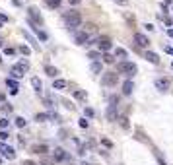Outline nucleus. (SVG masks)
I'll list each match as a JSON object with an SVG mask.
<instances>
[{"mask_svg": "<svg viewBox=\"0 0 173 165\" xmlns=\"http://www.w3.org/2000/svg\"><path fill=\"white\" fill-rule=\"evenodd\" d=\"M74 97L78 99V101H86V97H88V93H86V91H74Z\"/></svg>", "mask_w": 173, "mask_h": 165, "instance_id": "18", "label": "nucleus"}, {"mask_svg": "<svg viewBox=\"0 0 173 165\" xmlns=\"http://www.w3.org/2000/svg\"><path fill=\"white\" fill-rule=\"evenodd\" d=\"M86 41H88V33L86 31H82V33L76 35V43H78V45H86Z\"/></svg>", "mask_w": 173, "mask_h": 165, "instance_id": "15", "label": "nucleus"}, {"mask_svg": "<svg viewBox=\"0 0 173 165\" xmlns=\"http://www.w3.org/2000/svg\"><path fill=\"white\" fill-rule=\"evenodd\" d=\"M103 62H105V64H113V62H115V57H111V55H105V57H103Z\"/></svg>", "mask_w": 173, "mask_h": 165, "instance_id": "26", "label": "nucleus"}, {"mask_svg": "<svg viewBox=\"0 0 173 165\" xmlns=\"http://www.w3.org/2000/svg\"><path fill=\"white\" fill-rule=\"evenodd\" d=\"M171 68H173V64H171Z\"/></svg>", "mask_w": 173, "mask_h": 165, "instance_id": "47", "label": "nucleus"}, {"mask_svg": "<svg viewBox=\"0 0 173 165\" xmlns=\"http://www.w3.org/2000/svg\"><path fill=\"white\" fill-rule=\"evenodd\" d=\"M105 117H107V121H117V105H109Z\"/></svg>", "mask_w": 173, "mask_h": 165, "instance_id": "11", "label": "nucleus"}, {"mask_svg": "<svg viewBox=\"0 0 173 165\" xmlns=\"http://www.w3.org/2000/svg\"><path fill=\"white\" fill-rule=\"evenodd\" d=\"M119 2H123V0H119Z\"/></svg>", "mask_w": 173, "mask_h": 165, "instance_id": "46", "label": "nucleus"}, {"mask_svg": "<svg viewBox=\"0 0 173 165\" xmlns=\"http://www.w3.org/2000/svg\"><path fill=\"white\" fill-rule=\"evenodd\" d=\"M0 45H2V37H0Z\"/></svg>", "mask_w": 173, "mask_h": 165, "instance_id": "44", "label": "nucleus"}, {"mask_svg": "<svg viewBox=\"0 0 173 165\" xmlns=\"http://www.w3.org/2000/svg\"><path fill=\"white\" fill-rule=\"evenodd\" d=\"M64 22H66V25H68L70 29H74V27L80 25L82 16H80V12H76V10H70V12H66L64 14Z\"/></svg>", "mask_w": 173, "mask_h": 165, "instance_id": "1", "label": "nucleus"}, {"mask_svg": "<svg viewBox=\"0 0 173 165\" xmlns=\"http://www.w3.org/2000/svg\"><path fill=\"white\" fill-rule=\"evenodd\" d=\"M115 57H119V58H128V52H126L125 49H115Z\"/></svg>", "mask_w": 173, "mask_h": 165, "instance_id": "17", "label": "nucleus"}, {"mask_svg": "<svg viewBox=\"0 0 173 165\" xmlns=\"http://www.w3.org/2000/svg\"><path fill=\"white\" fill-rule=\"evenodd\" d=\"M25 124H27V121H25L24 117H18V118H16V126H18V128H24Z\"/></svg>", "mask_w": 173, "mask_h": 165, "instance_id": "22", "label": "nucleus"}, {"mask_svg": "<svg viewBox=\"0 0 173 165\" xmlns=\"http://www.w3.org/2000/svg\"><path fill=\"white\" fill-rule=\"evenodd\" d=\"M45 72H47V74L51 76V78H55V76L58 74V70H56L55 66H49V64H47V68H45Z\"/></svg>", "mask_w": 173, "mask_h": 165, "instance_id": "19", "label": "nucleus"}, {"mask_svg": "<svg viewBox=\"0 0 173 165\" xmlns=\"http://www.w3.org/2000/svg\"><path fill=\"white\" fill-rule=\"evenodd\" d=\"M97 47H99V51H109V49L113 47L111 37H107V35H101V37H97Z\"/></svg>", "mask_w": 173, "mask_h": 165, "instance_id": "4", "label": "nucleus"}, {"mask_svg": "<svg viewBox=\"0 0 173 165\" xmlns=\"http://www.w3.org/2000/svg\"><path fill=\"white\" fill-rule=\"evenodd\" d=\"M53 159L58 161V163H61V161H64V159H66V151L62 150V148H56L55 154H53Z\"/></svg>", "mask_w": 173, "mask_h": 165, "instance_id": "12", "label": "nucleus"}, {"mask_svg": "<svg viewBox=\"0 0 173 165\" xmlns=\"http://www.w3.org/2000/svg\"><path fill=\"white\" fill-rule=\"evenodd\" d=\"M167 35H169V37H173V29H169V31H167Z\"/></svg>", "mask_w": 173, "mask_h": 165, "instance_id": "42", "label": "nucleus"}, {"mask_svg": "<svg viewBox=\"0 0 173 165\" xmlns=\"http://www.w3.org/2000/svg\"><path fill=\"white\" fill-rule=\"evenodd\" d=\"M78 154H80V156H84V154H86V148L82 146V144H80V146H78Z\"/></svg>", "mask_w": 173, "mask_h": 165, "instance_id": "37", "label": "nucleus"}, {"mask_svg": "<svg viewBox=\"0 0 173 165\" xmlns=\"http://www.w3.org/2000/svg\"><path fill=\"white\" fill-rule=\"evenodd\" d=\"M33 31L37 33V37L41 39V41H47V33H45V31H41L39 27H33Z\"/></svg>", "mask_w": 173, "mask_h": 165, "instance_id": "20", "label": "nucleus"}, {"mask_svg": "<svg viewBox=\"0 0 173 165\" xmlns=\"http://www.w3.org/2000/svg\"><path fill=\"white\" fill-rule=\"evenodd\" d=\"M55 163V159H51V157H43V165H53Z\"/></svg>", "mask_w": 173, "mask_h": 165, "instance_id": "34", "label": "nucleus"}, {"mask_svg": "<svg viewBox=\"0 0 173 165\" xmlns=\"http://www.w3.org/2000/svg\"><path fill=\"white\" fill-rule=\"evenodd\" d=\"M53 88H55V90H64L66 82L64 80H55V82H53Z\"/></svg>", "mask_w": 173, "mask_h": 165, "instance_id": "16", "label": "nucleus"}, {"mask_svg": "<svg viewBox=\"0 0 173 165\" xmlns=\"http://www.w3.org/2000/svg\"><path fill=\"white\" fill-rule=\"evenodd\" d=\"M80 126H82V128H88V121H86V118H80Z\"/></svg>", "mask_w": 173, "mask_h": 165, "instance_id": "36", "label": "nucleus"}, {"mask_svg": "<svg viewBox=\"0 0 173 165\" xmlns=\"http://www.w3.org/2000/svg\"><path fill=\"white\" fill-rule=\"evenodd\" d=\"M31 85L35 88V91H41V80H39V78H33V80H31Z\"/></svg>", "mask_w": 173, "mask_h": 165, "instance_id": "23", "label": "nucleus"}, {"mask_svg": "<svg viewBox=\"0 0 173 165\" xmlns=\"http://www.w3.org/2000/svg\"><path fill=\"white\" fill-rule=\"evenodd\" d=\"M8 136H10V134L6 130H0V140H8Z\"/></svg>", "mask_w": 173, "mask_h": 165, "instance_id": "35", "label": "nucleus"}, {"mask_svg": "<svg viewBox=\"0 0 173 165\" xmlns=\"http://www.w3.org/2000/svg\"><path fill=\"white\" fill-rule=\"evenodd\" d=\"M19 52H22V55H25V57H29V55H31L29 47H25V45H22V47H19Z\"/></svg>", "mask_w": 173, "mask_h": 165, "instance_id": "25", "label": "nucleus"}, {"mask_svg": "<svg viewBox=\"0 0 173 165\" xmlns=\"http://www.w3.org/2000/svg\"><path fill=\"white\" fill-rule=\"evenodd\" d=\"M47 118H49L47 113H37V115H35V121H39V123H45Z\"/></svg>", "mask_w": 173, "mask_h": 165, "instance_id": "24", "label": "nucleus"}, {"mask_svg": "<svg viewBox=\"0 0 173 165\" xmlns=\"http://www.w3.org/2000/svg\"><path fill=\"white\" fill-rule=\"evenodd\" d=\"M92 70L99 72V70H101V62H94V64H92Z\"/></svg>", "mask_w": 173, "mask_h": 165, "instance_id": "31", "label": "nucleus"}, {"mask_svg": "<svg viewBox=\"0 0 173 165\" xmlns=\"http://www.w3.org/2000/svg\"><path fill=\"white\" fill-rule=\"evenodd\" d=\"M31 151H35V154H41V156H45L49 151V146L47 144H33L31 146Z\"/></svg>", "mask_w": 173, "mask_h": 165, "instance_id": "9", "label": "nucleus"}, {"mask_svg": "<svg viewBox=\"0 0 173 165\" xmlns=\"http://www.w3.org/2000/svg\"><path fill=\"white\" fill-rule=\"evenodd\" d=\"M144 57L148 58L152 64H158V62H159V57L156 55V52H152V51H146V52H144Z\"/></svg>", "mask_w": 173, "mask_h": 165, "instance_id": "13", "label": "nucleus"}, {"mask_svg": "<svg viewBox=\"0 0 173 165\" xmlns=\"http://www.w3.org/2000/svg\"><path fill=\"white\" fill-rule=\"evenodd\" d=\"M101 144H103L105 148H113V142L109 140V138H103V140H101Z\"/></svg>", "mask_w": 173, "mask_h": 165, "instance_id": "30", "label": "nucleus"}, {"mask_svg": "<svg viewBox=\"0 0 173 165\" xmlns=\"http://www.w3.org/2000/svg\"><path fill=\"white\" fill-rule=\"evenodd\" d=\"M29 18L35 19V24H37V25L43 24V18H41V14H39V10H37V8H29Z\"/></svg>", "mask_w": 173, "mask_h": 165, "instance_id": "10", "label": "nucleus"}, {"mask_svg": "<svg viewBox=\"0 0 173 165\" xmlns=\"http://www.w3.org/2000/svg\"><path fill=\"white\" fill-rule=\"evenodd\" d=\"M22 165H37V163H35V161H31V159H25Z\"/></svg>", "mask_w": 173, "mask_h": 165, "instance_id": "38", "label": "nucleus"}, {"mask_svg": "<svg viewBox=\"0 0 173 165\" xmlns=\"http://www.w3.org/2000/svg\"><path fill=\"white\" fill-rule=\"evenodd\" d=\"M6 126H8V121H6V118L2 117V118H0V130H4Z\"/></svg>", "mask_w": 173, "mask_h": 165, "instance_id": "32", "label": "nucleus"}, {"mask_svg": "<svg viewBox=\"0 0 173 165\" xmlns=\"http://www.w3.org/2000/svg\"><path fill=\"white\" fill-rule=\"evenodd\" d=\"M68 2H70L72 6H76V4H80V0H68Z\"/></svg>", "mask_w": 173, "mask_h": 165, "instance_id": "39", "label": "nucleus"}, {"mask_svg": "<svg viewBox=\"0 0 173 165\" xmlns=\"http://www.w3.org/2000/svg\"><path fill=\"white\" fill-rule=\"evenodd\" d=\"M27 68H29L27 60L18 62V64H14V66H12V76H16V78H22V76H24L25 72H27Z\"/></svg>", "mask_w": 173, "mask_h": 165, "instance_id": "3", "label": "nucleus"}, {"mask_svg": "<svg viewBox=\"0 0 173 165\" xmlns=\"http://www.w3.org/2000/svg\"><path fill=\"white\" fill-rule=\"evenodd\" d=\"M134 43L138 45V47H148V45H150L148 37H146V35H142V33H136V35H134Z\"/></svg>", "mask_w": 173, "mask_h": 165, "instance_id": "7", "label": "nucleus"}, {"mask_svg": "<svg viewBox=\"0 0 173 165\" xmlns=\"http://www.w3.org/2000/svg\"><path fill=\"white\" fill-rule=\"evenodd\" d=\"M94 115H95L94 109H92V107H86V117H94Z\"/></svg>", "mask_w": 173, "mask_h": 165, "instance_id": "33", "label": "nucleus"}, {"mask_svg": "<svg viewBox=\"0 0 173 165\" xmlns=\"http://www.w3.org/2000/svg\"><path fill=\"white\" fill-rule=\"evenodd\" d=\"M117 68H119V72H121V74H126V76H134L136 74V64H134V62L125 60V62H121Z\"/></svg>", "mask_w": 173, "mask_h": 165, "instance_id": "2", "label": "nucleus"}, {"mask_svg": "<svg viewBox=\"0 0 173 165\" xmlns=\"http://www.w3.org/2000/svg\"><path fill=\"white\" fill-rule=\"evenodd\" d=\"M0 62H2V57H0Z\"/></svg>", "mask_w": 173, "mask_h": 165, "instance_id": "45", "label": "nucleus"}, {"mask_svg": "<svg viewBox=\"0 0 173 165\" xmlns=\"http://www.w3.org/2000/svg\"><path fill=\"white\" fill-rule=\"evenodd\" d=\"M119 121H121V126L123 128H128V126H130V123H128V118H126V117H121Z\"/></svg>", "mask_w": 173, "mask_h": 165, "instance_id": "27", "label": "nucleus"}, {"mask_svg": "<svg viewBox=\"0 0 173 165\" xmlns=\"http://www.w3.org/2000/svg\"><path fill=\"white\" fill-rule=\"evenodd\" d=\"M47 4L51 6V8H58V6H61V0H47Z\"/></svg>", "mask_w": 173, "mask_h": 165, "instance_id": "28", "label": "nucleus"}, {"mask_svg": "<svg viewBox=\"0 0 173 165\" xmlns=\"http://www.w3.org/2000/svg\"><path fill=\"white\" fill-rule=\"evenodd\" d=\"M119 80V76L117 74H105L103 76V85H115Z\"/></svg>", "mask_w": 173, "mask_h": 165, "instance_id": "8", "label": "nucleus"}, {"mask_svg": "<svg viewBox=\"0 0 173 165\" xmlns=\"http://www.w3.org/2000/svg\"><path fill=\"white\" fill-rule=\"evenodd\" d=\"M6 85H8V88H12V91H19V85L16 84L14 80H6Z\"/></svg>", "mask_w": 173, "mask_h": 165, "instance_id": "21", "label": "nucleus"}, {"mask_svg": "<svg viewBox=\"0 0 173 165\" xmlns=\"http://www.w3.org/2000/svg\"><path fill=\"white\" fill-rule=\"evenodd\" d=\"M6 19H8V18H6L4 14H0V22H6Z\"/></svg>", "mask_w": 173, "mask_h": 165, "instance_id": "41", "label": "nucleus"}, {"mask_svg": "<svg viewBox=\"0 0 173 165\" xmlns=\"http://www.w3.org/2000/svg\"><path fill=\"white\" fill-rule=\"evenodd\" d=\"M132 88H134V84H132L130 80H126L125 84H123V93H125V95H130L132 93Z\"/></svg>", "mask_w": 173, "mask_h": 165, "instance_id": "14", "label": "nucleus"}, {"mask_svg": "<svg viewBox=\"0 0 173 165\" xmlns=\"http://www.w3.org/2000/svg\"><path fill=\"white\" fill-rule=\"evenodd\" d=\"M165 52H169V55H173V49H171V47H165Z\"/></svg>", "mask_w": 173, "mask_h": 165, "instance_id": "40", "label": "nucleus"}, {"mask_svg": "<svg viewBox=\"0 0 173 165\" xmlns=\"http://www.w3.org/2000/svg\"><path fill=\"white\" fill-rule=\"evenodd\" d=\"M169 84H171V82H169L167 78H159V80H156V90L167 91V90H169Z\"/></svg>", "mask_w": 173, "mask_h": 165, "instance_id": "6", "label": "nucleus"}, {"mask_svg": "<svg viewBox=\"0 0 173 165\" xmlns=\"http://www.w3.org/2000/svg\"><path fill=\"white\" fill-rule=\"evenodd\" d=\"M136 138H138V140H144V142H148V138L144 136V132H142L140 128H138V130H136Z\"/></svg>", "mask_w": 173, "mask_h": 165, "instance_id": "29", "label": "nucleus"}, {"mask_svg": "<svg viewBox=\"0 0 173 165\" xmlns=\"http://www.w3.org/2000/svg\"><path fill=\"white\" fill-rule=\"evenodd\" d=\"M0 154H2V156H6V157H8V159H16L14 148L6 146V144H2V142H0Z\"/></svg>", "mask_w": 173, "mask_h": 165, "instance_id": "5", "label": "nucleus"}, {"mask_svg": "<svg viewBox=\"0 0 173 165\" xmlns=\"http://www.w3.org/2000/svg\"><path fill=\"white\" fill-rule=\"evenodd\" d=\"M82 165H92V163H82Z\"/></svg>", "mask_w": 173, "mask_h": 165, "instance_id": "43", "label": "nucleus"}]
</instances>
